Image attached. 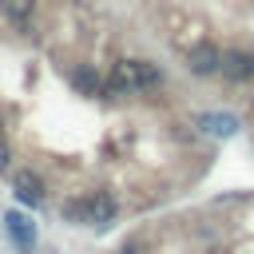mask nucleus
I'll list each match as a JSON object with an SVG mask.
<instances>
[{
	"label": "nucleus",
	"instance_id": "f257e3e1",
	"mask_svg": "<svg viewBox=\"0 0 254 254\" xmlns=\"http://www.w3.org/2000/svg\"><path fill=\"white\" fill-rule=\"evenodd\" d=\"M163 87V67L151 60H119L103 83V95H147Z\"/></svg>",
	"mask_w": 254,
	"mask_h": 254
},
{
	"label": "nucleus",
	"instance_id": "f03ea898",
	"mask_svg": "<svg viewBox=\"0 0 254 254\" xmlns=\"http://www.w3.org/2000/svg\"><path fill=\"white\" fill-rule=\"evenodd\" d=\"M187 71L198 75V79H206V75H222V48H218L214 40L194 44L190 56H187Z\"/></svg>",
	"mask_w": 254,
	"mask_h": 254
},
{
	"label": "nucleus",
	"instance_id": "7ed1b4c3",
	"mask_svg": "<svg viewBox=\"0 0 254 254\" xmlns=\"http://www.w3.org/2000/svg\"><path fill=\"white\" fill-rule=\"evenodd\" d=\"M115 214H119V202H115L111 190H91L87 194V222L91 226H107V222H115Z\"/></svg>",
	"mask_w": 254,
	"mask_h": 254
},
{
	"label": "nucleus",
	"instance_id": "20e7f679",
	"mask_svg": "<svg viewBox=\"0 0 254 254\" xmlns=\"http://www.w3.org/2000/svg\"><path fill=\"white\" fill-rule=\"evenodd\" d=\"M222 79H226V83H246V79H254L250 52H242V48L222 52Z\"/></svg>",
	"mask_w": 254,
	"mask_h": 254
},
{
	"label": "nucleus",
	"instance_id": "39448f33",
	"mask_svg": "<svg viewBox=\"0 0 254 254\" xmlns=\"http://www.w3.org/2000/svg\"><path fill=\"white\" fill-rule=\"evenodd\" d=\"M12 187H16V198L20 202H28V206H40L44 202V179L36 171H16Z\"/></svg>",
	"mask_w": 254,
	"mask_h": 254
},
{
	"label": "nucleus",
	"instance_id": "423d86ee",
	"mask_svg": "<svg viewBox=\"0 0 254 254\" xmlns=\"http://www.w3.org/2000/svg\"><path fill=\"white\" fill-rule=\"evenodd\" d=\"M4 226H8V234H12V242H16L20 250H32V246H36V226H32V218L8 210V214H4Z\"/></svg>",
	"mask_w": 254,
	"mask_h": 254
},
{
	"label": "nucleus",
	"instance_id": "0eeeda50",
	"mask_svg": "<svg viewBox=\"0 0 254 254\" xmlns=\"http://www.w3.org/2000/svg\"><path fill=\"white\" fill-rule=\"evenodd\" d=\"M198 127H202V131H210V135H218V139H226V135H234L238 119H234V115H218V111H206V115H198Z\"/></svg>",
	"mask_w": 254,
	"mask_h": 254
},
{
	"label": "nucleus",
	"instance_id": "6e6552de",
	"mask_svg": "<svg viewBox=\"0 0 254 254\" xmlns=\"http://www.w3.org/2000/svg\"><path fill=\"white\" fill-rule=\"evenodd\" d=\"M71 83H75L83 95H103V83H107V75H99L95 67H79V71L71 75Z\"/></svg>",
	"mask_w": 254,
	"mask_h": 254
},
{
	"label": "nucleus",
	"instance_id": "1a4fd4ad",
	"mask_svg": "<svg viewBox=\"0 0 254 254\" xmlns=\"http://www.w3.org/2000/svg\"><path fill=\"white\" fill-rule=\"evenodd\" d=\"M0 12H4L16 28H24V24L32 20V12H36V0H0Z\"/></svg>",
	"mask_w": 254,
	"mask_h": 254
},
{
	"label": "nucleus",
	"instance_id": "9d476101",
	"mask_svg": "<svg viewBox=\"0 0 254 254\" xmlns=\"http://www.w3.org/2000/svg\"><path fill=\"white\" fill-rule=\"evenodd\" d=\"M64 218L67 222H87V194L83 198H67L64 202Z\"/></svg>",
	"mask_w": 254,
	"mask_h": 254
},
{
	"label": "nucleus",
	"instance_id": "9b49d317",
	"mask_svg": "<svg viewBox=\"0 0 254 254\" xmlns=\"http://www.w3.org/2000/svg\"><path fill=\"white\" fill-rule=\"evenodd\" d=\"M8 159H12V151H8V143H4V135H0V171H8Z\"/></svg>",
	"mask_w": 254,
	"mask_h": 254
},
{
	"label": "nucleus",
	"instance_id": "f8f14e48",
	"mask_svg": "<svg viewBox=\"0 0 254 254\" xmlns=\"http://www.w3.org/2000/svg\"><path fill=\"white\" fill-rule=\"evenodd\" d=\"M250 67H254V48H250Z\"/></svg>",
	"mask_w": 254,
	"mask_h": 254
}]
</instances>
